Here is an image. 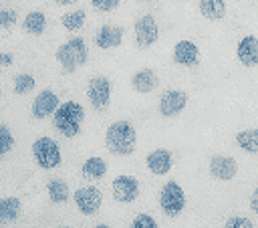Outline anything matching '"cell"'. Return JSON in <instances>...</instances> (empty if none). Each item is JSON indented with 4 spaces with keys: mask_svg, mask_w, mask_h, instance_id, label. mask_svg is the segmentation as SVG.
I'll use <instances>...</instances> for the list:
<instances>
[{
    "mask_svg": "<svg viewBox=\"0 0 258 228\" xmlns=\"http://www.w3.org/2000/svg\"><path fill=\"white\" fill-rule=\"evenodd\" d=\"M46 192H48V198L50 202L54 204H64L69 198H71V192H69V184L60 178H54L46 184Z\"/></svg>",
    "mask_w": 258,
    "mask_h": 228,
    "instance_id": "obj_21",
    "label": "cell"
},
{
    "mask_svg": "<svg viewBox=\"0 0 258 228\" xmlns=\"http://www.w3.org/2000/svg\"><path fill=\"white\" fill-rule=\"evenodd\" d=\"M236 56L244 67H256L258 65V38L254 34L242 36L236 46Z\"/></svg>",
    "mask_w": 258,
    "mask_h": 228,
    "instance_id": "obj_14",
    "label": "cell"
},
{
    "mask_svg": "<svg viewBox=\"0 0 258 228\" xmlns=\"http://www.w3.org/2000/svg\"><path fill=\"white\" fill-rule=\"evenodd\" d=\"M157 85H159V77H157V73L153 69H139L131 77V87L137 93H151Z\"/></svg>",
    "mask_w": 258,
    "mask_h": 228,
    "instance_id": "obj_17",
    "label": "cell"
},
{
    "mask_svg": "<svg viewBox=\"0 0 258 228\" xmlns=\"http://www.w3.org/2000/svg\"><path fill=\"white\" fill-rule=\"evenodd\" d=\"M145 163H147V167H149L151 174H155V176H165V174L171 169V165H173V157H171V151H169V149L157 147V149H153V151L147 153Z\"/></svg>",
    "mask_w": 258,
    "mask_h": 228,
    "instance_id": "obj_13",
    "label": "cell"
},
{
    "mask_svg": "<svg viewBox=\"0 0 258 228\" xmlns=\"http://www.w3.org/2000/svg\"><path fill=\"white\" fill-rule=\"evenodd\" d=\"M0 95H2V89H0Z\"/></svg>",
    "mask_w": 258,
    "mask_h": 228,
    "instance_id": "obj_36",
    "label": "cell"
},
{
    "mask_svg": "<svg viewBox=\"0 0 258 228\" xmlns=\"http://www.w3.org/2000/svg\"><path fill=\"white\" fill-rule=\"evenodd\" d=\"M73 198H75L77 208H79L81 214H85V216L97 214L99 208H101V204H103V194H101V190H97L95 186H83V188H79V190L73 194Z\"/></svg>",
    "mask_w": 258,
    "mask_h": 228,
    "instance_id": "obj_7",
    "label": "cell"
},
{
    "mask_svg": "<svg viewBox=\"0 0 258 228\" xmlns=\"http://www.w3.org/2000/svg\"><path fill=\"white\" fill-rule=\"evenodd\" d=\"M14 147V135L8 125L0 123V157H4Z\"/></svg>",
    "mask_w": 258,
    "mask_h": 228,
    "instance_id": "obj_26",
    "label": "cell"
},
{
    "mask_svg": "<svg viewBox=\"0 0 258 228\" xmlns=\"http://www.w3.org/2000/svg\"><path fill=\"white\" fill-rule=\"evenodd\" d=\"M85 119V109L77 101H64L58 105V109L52 115V123L56 131H60L64 137H75L81 133V125Z\"/></svg>",
    "mask_w": 258,
    "mask_h": 228,
    "instance_id": "obj_2",
    "label": "cell"
},
{
    "mask_svg": "<svg viewBox=\"0 0 258 228\" xmlns=\"http://www.w3.org/2000/svg\"><path fill=\"white\" fill-rule=\"evenodd\" d=\"M236 143L246 153H258V129H244L236 133Z\"/></svg>",
    "mask_w": 258,
    "mask_h": 228,
    "instance_id": "obj_23",
    "label": "cell"
},
{
    "mask_svg": "<svg viewBox=\"0 0 258 228\" xmlns=\"http://www.w3.org/2000/svg\"><path fill=\"white\" fill-rule=\"evenodd\" d=\"M250 208H252V212H256L258 214V188L252 192V196H250Z\"/></svg>",
    "mask_w": 258,
    "mask_h": 228,
    "instance_id": "obj_32",
    "label": "cell"
},
{
    "mask_svg": "<svg viewBox=\"0 0 258 228\" xmlns=\"http://www.w3.org/2000/svg\"><path fill=\"white\" fill-rule=\"evenodd\" d=\"M210 174L222 182L234 180V176L238 174V163L232 155H212L210 157Z\"/></svg>",
    "mask_w": 258,
    "mask_h": 228,
    "instance_id": "obj_12",
    "label": "cell"
},
{
    "mask_svg": "<svg viewBox=\"0 0 258 228\" xmlns=\"http://www.w3.org/2000/svg\"><path fill=\"white\" fill-rule=\"evenodd\" d=\"M32 157L34 161L42 167V169H54L60 165L62 155H60V147L52 137H38L32 143Z\"/></svg>",
    "mask_w": 258,
    "mask_h": 228,
    "instance_id": "obj_4",
    "label": "cell"
},
{
    "mask_svg": "<svg viewBox=\"0 0 258 228\" xmlns=\"http://www.w3.org/2000/svg\"><path fill=\"white\" fill-rule=\"evenodd\" d=\"M131 228H157V222L149 214H137L131 222Z\"/></svg>",
    "mask_w": 258,
    "mask_h": 228,
    "instance_id": "obj_27",
    "label": "cell"
},
{
    "mask_svg": "<svg viewBox=\"0 0 258 228\" xmlns=\"http://www.w3.org/2000/svg\"><path fill=\"white\" fill-rule=\"evenodd\" d=\"M87 97H89V103L97 111L107 109L109 103H111V81L103 75L93 77L87 85Z\"/></svg>",
    "mask_w": 258,
    "mask_h": 228,
    "instance_id": "obj_6",
    "label": "cell"
},
{
    "mask_svg": "<svg viewBox=\"0 0 258 228\" xmlns=\"http://www.w3.org/2000/svg\"><path fill=\"white\" fill-rule=\"evenodd\" d=\"M111 194L117 202L121 204H129L137 198L139 194V182L133 178V176H127V174H121L113 180V186H111Z\"/></svg>",
    "mask_w": 258,
    "mask_h": 228,
    "instance_id": "obj_10",
    "label": "cell"
},
{
    "mask_svg": "<svg viewBox=\"0 0 258 228\" xmlns=\"http://www.w3.org/2000/svg\"><path fill=\"white\" fill-rule=\"evenodd\" d=\"M34 87H36V81H34L32 75H28V73H18V75L14 77L12 89H14L16 95H26V93H30Z\"/></svg>",
    "mask_w": 258,
    "mask_h": 228,
    "instance_id": "obj_24",
    "label": "cell"
},
{
    "mask_svg": "<svg viewBox=\"0 0 258 228\" xmlns=\"http://www.w3.org/2000/svg\"><path fill=\"white\" fill-rule=\"evenodd\" d=\"M87 56H89V50L81 36H73L56 48V61L60 63L64 73H75L81 65L87 63Z\"/></svg>",
    "mask_w": 258,
    "mask_h": 228,
    "instance_id": "obj_3",
    "label": "cell"
},
{
    "mask_svg": "<svg viewBox=\"0 0 258 228\" xmlns=\"http://www.w3.org/2000/svg\"><path fill=\"white\" fill-rule=\"evenodd\" d=\"M185 105H187L185 91H181V89H167L159 97L157 109H159V115H163V117H175V115H179L185 109Z\"/></svg>",
    "mask_w": 258,
    "mask_h": 228,
    "instance_id": "obj_8",
    "label": "cell"
},
{
    "mask_svg": "<svg viewBox=\"0 0 258 228\" xmlns=\"http://www.w3.org/2000/svg\"><path fill=\"white\" fill-rule=\"evenodd\" d=\"M81 174L87 180H101L107 174V161L103 157H97V155L87 157L83 167H81Z\"/></svg>",
    "mask_w": 258,
    "mask_h": 228,
    "instance_id": "obj_19",
    "label": "cell"
},
{
    "mask_svg": "<svg viewBox=\"0 0 258 228\" xmlns=\"http://www.w3.org/2000/svg\"><path fill=\"white\" fill-rule=\"evenodd\" d=\"M12 61H14V56H12L10 52H2V50H0V71H2L4 67H10Z\"/></svg>",
    "mask_w": 258,
    "mask_h": 228,
    "instance_id": "obj_31",
    "label": "cell"
},
{
    "mask_svg": "<svg viewBox=\"0 0 258 228\" xmlns=\"http://www.w3.org/2000/svg\"><path fill=\"white\" fill-rule=\"evenodd\" d=\"M105 143H107V149L113 155L133 153L135 143H137V133H135L133 123H129L125 119L113 121L105 131Z\"/></svg>",
    "mask_w": 258,
    "mask_h": 228,
    "instance_id": "obj_1",
    "label": "cell"
},
{
    "mask_svg": "<svg viewBox=\"0 0 258 228\" xmlns=\"http://www.w3.org/2000/svg\"><path fill=\"white\" fill-rule=\"evenodd\" d=\"M226 228H254V224L246 216H232L226 220Z\"/></svg>",
    "mask_w": 258,
    "mask_h": 228,
    "instance_id": "obj_28",
    "label": "cell"
},
{
    "mask_svg": "<svg viewBox=\"0 0 258 228\" xmlns=\"http://www.w3.org/2000/svg\"><path fill=\"white\" fill-rule=\"evenodd\" d=\"M58 105L60 103H58L56 93L50 91V89H42L34 97V101H32V117L34 119H46V117L54 115V111L58 109Z\"/></svg>",
    "mask_w": 258,
    "mask_h": 228,
    "instance_id": "obj_11",
    "label": "cell"
},
{
    "mask_svg": "<svg viewBox=\"0 0 258 228\" xmlns=\"http://www.w3.org/2000/svg\"><path fill=\"white\" fill-rule=\"evenodd\" d=\"M200 12L208 20H222L226 16L224 0H200Z\"/></svg>",
    "mask_w": 258,
    "mask_h": 228,
    "instance_id": "obj_22",
    "label": "cell"
},
{
    "mask_svg": "<svg viewBox=\"0 0 258 228\" xmlns=\"http://www.w3.org/2000/svg\"><path fill=\"white\" fill-rule=\"evenodd\" d=\"M91 4L99 12H111V10H115L121 4V0H91Z\"/></svg>",
    "mask_w": 258,
    "mask_h": 228,
    "instance_id": "obj_30",
    "label": "cell"
},
{
    "mask_svg": "<svg viewBox=\"0 0 258 228\" xmlns=\"http://www.w3.org/2000/svg\"><path fill=\"white\" fill-rule=\"evenodd\" d=\"M173 61L181 67H196L200 63V48L191 40H177L173 46Z\"/></svg>",
    "mask_w": 258,
    "mask_h": 228,
    "instance_id": "obj_16",
    "label": "cell"
},
{
    "mask_svg": "<svg viewBox=\"0 0 258 228\" xmlns=\"http://www.w3.org/2000/svg\"><path fill=\"white\" fill-rule=\"evenodd\" d=\"M22 212V202L16 196H4L0 198V224L14 222Z\"/></svg>",
    "mask_w": 258,
    "mask_h": 228,
    "instance_id": "obj_18",
    "label": "cell"
},
{
    "mask_svg": "<svg viewBox=\"0 0 258 228\" xmlns=\"http://www.w3.org/2000/svg\"><path fill=\"white\" fill-rule=\"evenodd\" d=\"M123 42V28L117 24H103L95 34V44L103 50L117 48Z\"/></svg>",
    "mask_w": 258,
    "mask_h": 228,
    "instance_id": "obj_15",
    "label": "cell"
},
{
    "mask_svg": "<svg viewBox=\"0 0 258 228\" xmlns=\"http://www.w3.org/2000/svg\"><path fill=\"white\" fill-rule=\"evenodd\" d=\"M14 22H16V10L12 8L0 10V28H10Z\"/></svg>",
    "mask_w": 258,
    "mask_h": 228,
    "instance_id": "obj_29",
    "label": "cell"
},
{
    "mask_svg": "<svg viewBox=\"0 0 258 228\" xmlns=\"http://www.w3.org/2000/svg\"><path fill=\"white\" fill-rule=\"evenodd\" d=\"M95 228H111V226H107V224H97Z\"/></svg>",
    "mask_w": 258,
    "mask_h": 228,
    "instance_id": "obj_34",
    "label": "cell"
},
{
    "mask_svg": "<svg viewBox=\"0 0 258 228\" xmlns=\"http://www.w3.org/2000/svg\"><path fill=\"white\" fill-rule=\"evenodd\" d=\"M159 206H161V212L165 216H179L185 208V194H183V188L169 180L163 184V188L159 190Z\"/></svg>",
    "mask_w": 258,
    "mask_h": 228,
    "instance_id": "obj_5",
    "label": "cell"
},
{
    "mask_svg": "<svg viewBox=\"0 0 258 228\" xmlns=\"http://www.w3.org/2000/svg\"><path fill=\"white\" fill-rule=\"evenodd\" d=\"M56 4H62V6H67V4H75L77 0H54Z\"/></svg>",
    "mask_w": 258,
    "mask_h": 228,
    "instance_id": "obj_33",
    "label": "cell"
},
{
    "mask_svg": "<svg viewBox=\"0 0 258 228\" xmlns=\"http://www.w3.org/2000/svg\"><path fill=\"white\" fill-rule=\"evenodd\" d=\"M85 18H87V14L81 8V10H73V12H67L64 16H60V22L67 30H79L85 24Z\"/></svg>",
    "mask_w": 258,
    "mask_h": 228,
    "instance_id": "obj_25",
    "label": "cell"
},
{
    "mask_svg": "<svg viewBox=\"0 0 258 228\" xmlns=\"http://www.w3.org/2000/svg\"><path fill=\"white\" fill-rule=\"evenodd\" d=\"M133 30H135V42L141 48H147V46L155 44L157 38H159V26H157V22L151 14H145L141 18H137Z\"/></svg>",
    "mask_w": 258,
    "mask_h": 228,
    "instance_id": "obj_9",
    "label": "cell"
},
{
    "mask_svg": "<svg viewBox=\"0 0 258 228\" xmlns=\"http://www.w3.org/2000/svg\"><path fill=\"white\" fill-rule=\"evenodd\" d=\"M58 228H71V226H58Z\"/></svg>",
    "mask_w": 258,
    "mask_h": 228,
    "instance_id": "obj_35",
    "label": "cell"
},
{
    "mask_svg": "<svg viewBox=\"0 0 258 228\" xmlns=\"http://www.w3.org/2000/svg\"><path fill=\"white\" fill-rule=\"evenodd\" d=\"M22 28H24L28 34H32V36L42 34L44 28H46V16H44V12H40V10L28 12V14L24 16V20H22Z\"/></svg>",
    "mask_w": 258,
    "mask_h": 228,
    "instance_id": "obj_20",
    "label": "cell"
}]
</instances>
